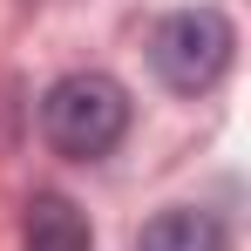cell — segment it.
Instances as JSON below:
<instances>
[{
  "label": "cell",
  "mask_w": 251,
  "mask_h": 251,
  "mask_svg": "<svg viewBox=\"0 0 251 251\" xmlns=\"http://www.w3.org/2000/svg\"><path fill=\"white\" fill-rule=\"evenodd\" d=\"M41 136L54 156H75V163H95L109 156L129 136V88L102 68H75L61 82H48L41 95Z\"/></svg>",
  "instance_id": "obj_1"
},
{
  "label": "cell",
  "mask_w": 251,
  "mask_h": 251,
  "mask_svg": "<svg viewBox=\"0 0 251 251\" xmlns=\"http://www.w3.org/2000/svg\"><path fill=\"white\" fill-rule=\"evenodd\" d=\"M231 54H238V27H231L224 7H176L150 27V68L176 95L217 88L231 75Z\"/></svg>",
  "instance_id": "obj_2"
},
{
  "label": "cell",
  "mask_w": 251,
  "mask_h": 251,
  "mask_svg": "<svg viewBox=\"0 0 251 251\" xmlns=\"http://www.w3.org/2000/svg\"><path fill=\"white\" fill-rule=\"evenodd\" d=\"M136 251H231V231H224L217 210L170 204V210H156V217L136 231Z\"/></svg>",
  "instance_id": "obj_3"
},
{
  "label": "cell",
  "mask_w": 251,
  "mask_h": 251,
  "mask_svg": "<svg viewBox=\"0 0 251 251\" xmlns=\"http://www.w3.org/2000/svg\"><path fill=\"white\" fill-rule=\"evenodd\" d=\"M21 238H27V251H95V231H88V217L75 210V197H61V190H41V197H27Z\"/></svg>",
  "instance_id": "obj_4"
}]
</instances>
